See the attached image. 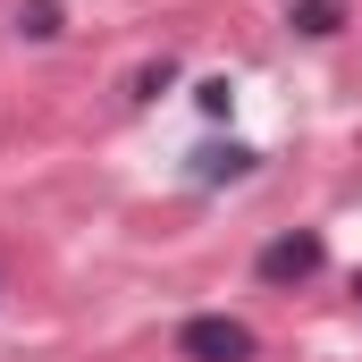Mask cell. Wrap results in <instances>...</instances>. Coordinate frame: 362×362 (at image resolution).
<instances>
[{
    "mask_svg": "<svg viewBox=\"0 0 362 362\" xmlns=\"http://www.w3.org/2000/svg\"><path fill=\"white\" fill-rule=\"evenodd\" d=\"M194 101H202V118H228V110H236V85H228V76H202Z\"/></svg>",
    "mask_w": 362,
    "mask_h": 362,
    "instance_id": "8992f818",
    "label": "cell"
},
{
    "mask_svg": "<svg viewBox=\"0 0 362 362\" xmlns=\"http://www.w3.org/2000/svg\"><path fill=\"white\" fill-rule=\"evenodd\" d=\"M253 160H262V152H245V144H202V152H194V177L228 185V177H253Z\"/></svg>",
    "mask_w": 362,
    "mask_h": 362,
    "instance_id": "3957f363",
    "label": "cell"
},
{
    "mask_svg": "<svg viewBox=\"0 0 362 362\" xmlns=\"http://www.w3.org/2000/svg\"><path fill=\"white\" fill-rule=\"evenodd\" d=\"M354 295H362V278H354Z\"/></svg>",
    "mask_w": 362,
    "mask_h": 362,
    "instance_id": "52a82bcc",
    "label": "cell"
},
{
    "mask_svg": "<svg viewBox=\"0 0 362 362\" xmlns=\"http://www.w3.org/2000/svg\"><path fill=\"white\" fill-rule=\"evenodd\" d=\"M17 34L51 42V34H59V0H25V8H17Z\"/></svg>",
    "mask_w": 362,
    "mask_h": 362,
    "instance_id": "5b68a950",
    "label": "cell"
},
{
    "mask_svg": "<svg viewBox=\"0 0 362 362\" xmlns=\"http://www.w3.org/2000/svg\"><path fill=\"white\" fill-rule=\"evenodd\" d=\"M286 25L320 42V34H337V25H346V0H286Z\"/></svg>",
    "mask_w": 362,
    "mask_h": 362,
    "instance_id": "277c9868",
    "label": "cell"
},
{
    "mask_svg": "<svg viewBox=\"0 0 362 362\" xmlns=\"http://www.w3.org/2000/svg\"><path fill=\"white\" fill-rule=\"evenodd\" d=\"M177 354L185 362H253L262 337H253L245 320H228V312H194V320L177 329Z\"/></svg>",
    "mask_w": 362,
    "mask_h": 362,
    "instance_id": "6da1fadb",
    "label": "cell"
},
{
    "mask_svg": "<svg viewBox=\"0 0 362 362\" xmlns=\"http://www.w3.org/2000/svg\"><path fill=\"white\" fill-rule=\"evenodd\" d=\"M329 262V245H320V228H295V236H270L262 245V262H253V278L262 286H303V278Z\"/></svg>",
    "mask_w": 362,
    "mask_h": 362,
    "instance_id": "7a4b0ae2",
    "label": "cell"
}]
</instances>
